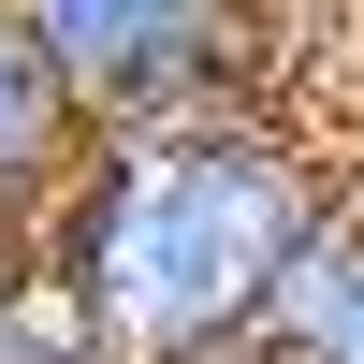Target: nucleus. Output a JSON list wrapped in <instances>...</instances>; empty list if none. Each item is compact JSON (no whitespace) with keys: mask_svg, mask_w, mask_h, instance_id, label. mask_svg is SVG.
<instances>
[{"mask_svg":"<svg viewBox=\"0 0 364 364\" xmlns=\"http://www.w3.org/2000/svg\"><path fill=\"white\" fill-rule=\"evenodd\" d=\"M321 204H336V161L262 102L87 132V161L29 219V291L102 364H204V350H248L262 277Z\"/></svg>","mask_w":364,"mask_h":364,"instance_id":"f257e3e1","label":"nucleus"},{"mask_svg":"<svg viewBox=\"0 0 364 364\" xmlns=\"http://www.w3.org/2000/svg\"><path fill=\"white\" fill-rule=\"evenodd\" d=\"M44 44L73 132H146V117L262 102V0H15Z\"/></svg>","mask_w":364,"mask_h":364,"instance_id":"f03ea898","label":"nucleus"},{"mask_svg":"<svg viewBox=\"0 0 364 364\" xmlns=\"http://www.w3.org/2000/svg\"><path fill=\"white\" fill-rule=\"evenodd\" d=\"M262 364H364V219L321 204L291 233V262L262 277V321H248Z\"/></svg>","mask_w":364,"mask_h":364,"instance_id":"7ed1b4c3","label":"nucleus"},{"mask_svg":"<svg viewBox=\"0 0 364 364\" xmlns=\"http://www.w3.org/2000/svg\"><path fill=\"white\" fill-rule=\"evenodd\" d=\"M73 161H87V132H73V102H58L29 15L0 0V248H29V219L58 204V175H73Z\"/></svg>","mask_w":364,"mask_h":364,"instance_id":"20e7f679","label":"nucleus"},{"mask_svg":"<svg viewBox=\"0 0 364 364\" xmlns=\"http://www.w3.org/2000/svg\"><path fill=\"white\" fill-rule=\"evenodd\" d=\"M0 364H102V350H87L44 291H15V306H0Z\"/></svg>","mask_w":364,"mask_h":364,"instance_id":"39448f33","label":"nucleus"},{"mask_svg":"<svg viewBox=\"0 0 364 364\" xmlns=\"http://www.w3.org/2000/svg\"><path fill=\"white\" fill-rule=\"evenodd\" d=\"M204 364H262V350H204Z\"/></svg>","mask_w":364,"mask_h":364,"instance_id":"423d86ee","label":"nucleus"}]
</instances>
